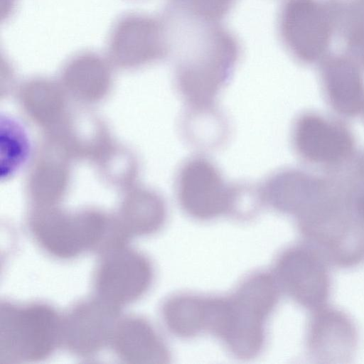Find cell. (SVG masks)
<instances>
[{
	"instance_id": "cell-1",
	"label": "cell",
	"mask_w": 364,
	"mask_h": 364,
	"mask_svg": "<svg viewBox=\"0 0 364 364\" xmlns=\"http://www.w3.org/2000/svg\"><path fill=\"white\" fill-rule=\"evenodd\" d=\"M277 299L274 278L254 274L230 296L207 298L206 331L222 339L235 356L255 357L262 348L264 323Z\"/></svg>"
},
{
	"instance_id": "cell-2",
	"label": "cell",
	"mask_w": 364,
	"mask_h": 364,
	"mask_svg": "<svg viewBox=\"0 0 364 364\" xmlns=\"http://www.w3.org/2000/svg\"><path fill=\"white\" fill-rule=\"evenodd\" d=\"M30 228L38 243L60 259L73 258L86 250L102 255L126 242L117 219L96 211L70 214L43 206L31 215Z\"/></svg>"
},
{
	"instance_id": "cell-3",
	"label": "cell",
	"mask_w": 364,
	"mask_h": 364,
	"mask_svg": "<svg viewBox=\"0 0 364 364\" xmlns=\"http://www.w3.org/2000/svg\"><path fill=\"white\" fill-rule=\"evenodd\" d=\"M196 43L178 59L177 88L193 109L213 107L218 93L230 79L238 58L234 38L219 27L205 28Z\"/></svg>"
},
{
	"instance_id": "cell-4",
	"label": "cell",
	"mask_w": 364,
	"mask_h": 364,
	"mask_svg": "<svg viewBox=\"0 0 364 364\" xmlns=\"http://www.w3.org/2000/svg\"><path fill=\"white\" fill-rule=\"evenodd\" d=\"M62 318L41 303L0 306V363L32 362L48 357L61 342Z\"/></svg>"
},
{
	"instance_id": "cell-5",
	"label": "cell",
	"mask_w": 364,
	"mask_h": 364,
	"mask_svg": "<svg viewBox=\"0 0 364 364\" xmlns=\"http://www.w3.org/2000/svg\"><path fill=\"white\" fill-rule=\"evenodd\" d=\"M296 218L304 242L331 266L352 267L364 258V223L357 216L314 204Z\"/></svg>"
},
{
	"instance_id": "cell-6",
	"label": "cell",
	"mask_w": 364,
	"mask_h": 364,
	"mask_svg": "<svg viewBox=\"0 0 364 364\" xmlns=\"http://www.w3.org/2000/svg\"><path fill=\"white\" fill-rule=\"evenodd\" d=\"M244 188L227 183L216 166L201 156L186 161L176 179L181 207L198 220H210L235 211Z\"/></svg>"
},
{
	"instance_id": "cell-7",
	"label": "cell",
	"mask_w": 364,
	"mask_h": 364,
	"mask_svg": "<svg viewBox=\"0 0 364 364\" xmlns=\"http://www.w3.org/2000/svg\"><path fill=\"white\" fill-rule=\"evenodd\" d=\"M279 23L288 50L304 63L323 57L335 28L328 4L319 0H286Z\"/></svg>"
},
{
	"instance_id": "cell-8",
	"label": "cell",
	"mask_w": 364,
	"mask_h": 364,
	"mask_svg": "<svg viewBox=\"0 0 364 364\" xmlns=\"http://www.w3.org/2000/svg\"><path fill=\"white\" fill-rule=\"evenodd\" d=\"M329 267L323 257L304 242L282 253L275 272L288 296L311 311L327 304L331 286Z\"/></svg>"
},
{
	"instance_id": "cell-9",
	"label": "cell",
	"mask_w": 364,
	"mask_h": 364,
	"mask_svg": "<svg viewBox=\"0 0 364 364\" xmlns=\"http://www.w3.org/2000/svg\"><path fill=\"white\" fill-rule=\"evenodd\" d=\"M102 256L95 277L99 297L120 307L138 299L148 290L152 267L140 252L123 246Z\"/></svg>"
},
{
	"instance_id": "cell-10",
	"label": "cell",
	"mask_w": 364,
	"mask_h": 364,
	"mask_svg": "<svg viewBox=\"0 0 364 364\" xmlns=\"http://www.w3.org/2000/svg\"><path fill=\"white\" fill-rule=\"evenodd\" d=\"M119 307L100 297L80 301L62 319L61 343L80 356H91L110 341Z\"/></svg>"
},
{
	"instance_id": "cell-11",
	"label": "cell",
	"mask_w": 364,
	"mask_h": 364,
	"mask_svg": "<svg viewBox=\"0 0 364 364\" xmlns=\"http://www.w3.org/2000/svg\"><path fill=\"white\" fill-rule=\"evenodd\" d=\"M306 343L317 360L350 358L357 347V330L346 314L325 305L311 311Z\"/></svg>"
},
{
	"instance_id": "cell-12",
	"label": "cell",
	"mask_w": 364,
	"mask_h": 364,
	"mask_svg": "<svg viewBox=\"0 0 364 364\" xmlns=\"http://www.w3.org/2000/svg\"><path fill=\"white\" fill-rule=\"evenodd\" d=\"M113 57L125 65H139L154 60L165 52L161 26L156 21L134 16L117 27L111 43Z\"/></svg>"
},
{
	"instance_id": "cell-13",
	"label": "cell",
	"mask_w": 364,
	"mask_h": 364,
	"mask_svg": "<svg viewBox=\"0 0 364 364\" xmlns=\"http://www.w3.org/2000/svg\"><path fill=\"white\" fill-rule=\"evenodd\" d=\"M294 140L301 156L317 162L340 160L350 153L353 145L346 130L314 115H305L297 121Z\"/></svg>"
},
{
	"instance_id": "cell-14",
	"label": "cell",
	"mask_w": 364,
	"mask_h": 364,
	"mask_svg": "<svg viewBox=\"0 0 364 364\" xmlns=\"http://www.w3.org/2000/svg\"><path fill=\"white\" fill-rule=\"evenodd\" d=\"M110 342L117 355L126 363L161 364L169 358L161 337L141 317L129 316L118 321Z\"/></svg>"
},
{
	"instance_id": "cell-15",
	"label": "cell",
	"mask_w": 364,
	"mask_h": 364,
	"mask_svg": "<svg viewBox=\"0 0 364 364\" xmlns=\"http://www.w3.org/2000/svg\"><path fill=\"white\" fill-rule=\"evenodd\" d=\"M316 183L292 170L277 172L258 188L262 202L275 210L297 216L316 203Z\"/></svg>"
},
{
	"instance_id": "cell-16",
	"label": "cell",
	"mask_w": 364,
	"mask_h": 364,
	"mask_svg": "<svg viewBox=\"0 0 364 364\" xmlns=\"http://www.w3.org/2000/svg\"><path fill=\"white\" fill-rule=\"evenodd\" d=\"M323 77L333 107L345 114L364 107V84L356 63L348 57L335 56L323 67Z\"/></svg>"
},
{
	"instance_id": "cell-17",
	"label": "cell",
	"mask_w": 364,
	"mask_h": 364,
	"mask_svg": "<svg viewBox=\"0 0 364 364\" xmlns=\"http://www.w3.org/2000/svg\"><path fill=\"white\" fill-rule=\"evenodd\" d=\"M166 215L162 198L150 191H141L123 203L119 218L129 236L145 235L157 231Z\"/></svg>"
},
{
	"instance_id": "cell-18",
	"label": "cell",
	"mask_w": 364,
	"mask_h": 364,
	"mask_svg": "<svg viewBox=\"0 0 364 364\" xmlns=\"http://www.w3.org/2000/svg\"><path fill=\"white\" fill-rule=\"evenodd\" d=\"M168 328L180 337H193L205 329V298L178 295L168 299L163 307Z\"/></svg>"
},
{
	"instance_id": "cell-19",
	"label": "cell",
	"mask_w": 364,
	"mask_h": 364,
	"mask_svg": "<svg viewBox=\"0 0 364 364\" xmlns=\"http://www.w3.org/2000/svg\"><path fill=\"white\" fill-rule=\"evenodd\" d=\"M347 55L356 64L364 65V11L338 28Z\"/></svg>"
},
{
	"instance_id": "cell-20",
	"label": "cell",
	"mask_w": 364,
	"mask_h": 364,
	"mask_svg": "<svg viewBox=\"0 0 364 364\" xmlns=\"http://www.w3.org/2000/svg\"><path fill=\"white\" fill-rule=\"evenodd\" d=\"M176 1L197 18L210 22L223 18L235 0H176Z\"/></svg>"
},
{
	"instance_id": "cell-21",
	"label": "cell",
	"mask_w": 364,
	"mask_h": 364,
	"mask_svg": "<svg viewBox=\"0 0 364 364\" xmlns=\"http://www.w3.org/2000/svg\"><path fill=\"white\" fill-rule=\"evenodd\" d=\"M355 213L358 218L364 223V191L357 198L355 203Z\"/></svg>"
}]
</instances>
